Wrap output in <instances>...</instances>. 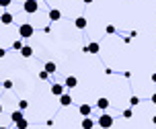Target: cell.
I'll return each instance as SVG.
<instances>
[{
    "label": "cell",
    "instance_id": "cell-1",
    "mask_svg": "<svg viewBox=\"0 0 156 129\" xmlns=\"http://www.w3.org/2000/svg\"><path fill=\"white\" fill-rule=\"evenodd\" d=\"M33 33H35V29H33V25H29V23H25V25L19 27V35H21L23 39H29Z\"/></svg>",
    "mask_w": 156,
    "mask_h": 129
},
{
    "label": "cell",
    "instance_id": "cell-2",
    "mask_svg": "<svg viewBox=\"0 0 156 129\" xmlns=\"http://www.w3.org/2000/svg\"><path fill=\"white\" fill-rule=\"evenodd\" d=\"M99 127H103V129H109V127H113V117H111V115H101V117H99Z\"/></svg>",
    "mask_w": 156,
    "mask_h": 129
},
{
    "label": "cell",
    "instance_id": "cell-3",
    "mask_svg": "<svg viewBox=\"0 0 156 129\" xmlns=\"http://www.w3.org/2000/svg\"><path fill=\"white\" fill-rule=\"evenodd\" d=\"M37 0H25V4H23V10L25 12H29V15H33V12H37Z\"/></svg>",
    "mask_w": 156,
    "mask_h": 129
},
{
    "label": "cell",
    "instance_id": "cell-4",
    "mask_svg": "<svg viewBox=\"0 0 156 129\" xmlns=\"http://www.w3.org/2000/svg\"><path fill=\"white\" fill-rule=\"evenodd\" d=\"M64 86H66V88H76L78 86V78L76 76H68L66 82H64Z\"/></svg>",
    "mask_w": 156,
    "mask_h": 129
},
{
    "label": "cell",
    "instance_id": "cell-5",
    "mask_svg": "<svg viewBox=\"0 0 156 129\" xmlns=\"http://www.w3.org/2000/svg\"><path fill=\"white\" fill-rule=\"evenodd\" d=\"M78 113L82 115V117H90V113H93V106H90V105H80Z\"/></svg>",
    "mask_w": 156,
    "mask_h": 129
},
{
    "label": "cell",
    "instance_id": "cell-6",
    "mask_svg": "<svg viewBox=\"0 0 156 129\" xmlns=\"http://www.w3.org/2000/svg\"><path fill=\"white\" fill-rule=\"evenodd\" d=\"M99 49H101V45H99L97 41H93L90 45H86V47H84V51H86V53H99Z\"/></svg>",
    "mask_w": 156,
    "mask_h": 129
},
{
    "label": "cell",
    "instance_id": "cell-7",
    "mask_svg": "<svg viewBox=\"0 0 156 129\" xmlns=\"http://www.w3.org/2000/svg\"><path fill=\"white\" fill-rule=\"evenodd\" d=\"M60 19H62V10L51 8V10H49V21H60Z\"/></svg>",
    "mask_w": 156,
    "mask_h": 129
},
{
    "label": "cell",
    "instance_id": "cell-8",
    "mask_svg": "<svg viewBox=\"0 0 156 129\" xmlns=\"http://www.w3.org/2000/svg\"><path fill=\"white\" fill-rule=\"evenodd\" d=\"M60 105H62V106H70V105H72V96L64 92L62 96H60Z\"/></svg>",
    "mask_w": 156,
    "mask_h": 129
},
{
    "label": "cell",
    "instance_id": "cell-9",
    "mask_svg": "<svg viewBox=\"0 0 156 129\" xmlns=\"http://www.w3.org/2000/svg\"><path fill=\"white\" fill-rule=\"evenodd\" d=\"M64 88H66V86H62V84H54V86H51V94L62 96V94H64Z\"/></svg>",
    "mask_w": 156,
    "mask_h": 129
},
{
    "label": "cell",
    "instance_id": "cell-10",
    "mask_svg": "<svg viewBox=\"0 0 156 129\" xmlns=\"http://www.w3.org/2000/svg\"><path fill=\"white\" fill-rule=\"evenodd\" d=\"M21 119H25V117H23V111H21V109H19V111H12V113H10V121L19 123Z\"/></svg>",
    "mask_w": 156,
    "mask_h": 129
},
{
    "label": "cell",
    "instance_id": "cell-11",
    "mask_svg": "<svg viewBox=\"0 0 156 129\" xmlns=\"http://www.w3.org/2000/svg\"><path fill=\"white\" fill-rule=\"evenodd\" d=\"M0 23L2 25H12V15H10V12H4V15L0 16Z\"/></svg>",
    "mask_w": 156,
    "mask_h": 129
},
{
    "label": "cell",
    "instance_id": "cell-12",
    "mask_svg": "<svg viewBox=\"0 0 156 129\" xmlns=\"http://www.w3.org/2000/svg\"><path fill=\"white\" fill-rule=\"evenodd\" d=\"M93 127H94V121L90 117H84L82 119V129H93Z\"/></svg>",
    "mask_w": 156,
    "mask_h": 129
},
{
    "label": "cell",
    "instance_id": "cell-13",
    "mask_svg": "<svg viewBox=\"0 0 156 129\" xmlns=\"http://www.w3.org/2000/svg\"><path fill=\"white\" fill-rule=\"evenodd\" d=\"M97 106H99L101 111L109 109V99H99V100H97Z\"/></svg>",
    "mask_w": 156,
    "mask_h": 129
},
{
    "label": "cell",
    "instance_id": "cell-14",
    "mask_svg": "<svg viewBox=\"0 0 156 129\" xmlns=\"http://www.w3.org/2000/svg\"><path fill=\"white\" fill-rule=\"evenodd\" d=\"M43 70H45L47 74H54L55 70H58V66H55L54 61H47V64H45V68H43Z\"/></svg>",
    "mask_w": 156,
    "mask_h": 129
},
{
    "label": "cell",
    "instance_id": "cell-15",
    "mask_svg": "<svg viewBox=\"0 0 156 129\" xmlns=\"http://www.w3.org/2000/svg\"><path fill=\"white\" fill-rule=\"evenodd\" d=\"M21 55H23V58H31L33 55V49L29 45H23V49H21Z\"/></svg>",
    "mask_w": 156,
    "mask_h": 129
},
{
    "label": "cell",
    "instance_id": "cell-16",
    "mask_svg": "<svg viewBox=\"0 0 156 129\" xmlns=\"http://www.w3.org/2000/svg\"><path fill=\"white\" fill-rule=\"evenodd\" d=\"M74 25H76L78 29H84V27H86V19H84V16H78L76 21H74Z\"/></svg>",
    "mask_w": 156,
    "mask_h": 129
},
{
    "label": "cell",
    "instance_id": "cell-17",
    "mask_svg": "<svg viewBox=\"0 0 156 129\" xmlns=\"http://www.w3.org/2000/svg\"><path fill=\"white\" fill-rule=\"evenodd\" d=\"M29 127V121H27V119H21V121L16 123V129H27Z\"/></svg>",
    "mask_w": 156,
    "mask_h": 129
},
{
    "label": "cell",
    "instance_id": "cell-18",
    "mask_svg": "<svg viewBox=\"0 0 156 129\" xmlns=\"http://www.w3.org/2000/svg\"><path fill=\"white\" fill-rule=\"evenodd\" d=\"M19 109H21V111L29 109V103H27V100H19Z\"/></svg>",
    "mask_w": 156,
    "mask_h": 129
},
{
    "label": "cell",
    "instance_id": "cell-19",
    "mask_svg": "<svg viewBox=\"0 0 156 129\" xmlns=\"http://www.w3.org/2000/svg\"><path fill=\"white\" fill-rule=\"evenodd\" d=\"M129 105H132V106L140 105V99H138V96H132V99H129Z\"/></svg>",
    "mask_w": 156,
    "mask_h": 129
},
{
    "label": "cell",
    "instance_id": "cell-20",
    "mask_svg": "<svg viewBox=\"0 0 156 129\" xmlns=\"http://www.w3.org/2000/svg\"><path fill=\"white\" fill-rule=\"evenodd\" d=\"M10 4H12V0H0V6H2V8L10 6Z\"/></svg>",
    "mask_w": 156,
    "mask_h": 129
},
{
    "label": "cell",
    "instance_id": "cell-21",
    "mask_svg": "<svg viewBox=\"0 0 156 129\" xmlns=\"http://www.w3.org/2000/svg\"><path fill=\"white\" fill-rule=\"evenodd\" d=\"M132 109H125V111H123V117H125V119H132Z\"/></svg>",
    "mask_w": 156,
    "mask_h": 129
},
{
    "label": "cell",
    "instance_id": "cell-22",
    "mask_svg": "<svg viewBox=\"0 0 156 129\" xmlns=\"http://www.w3.org/2000/svg\"><path fill=\"white\" fill-rule=\"evenodd\" d=\"M2 86H4L6 90H10V88H12V80H4V84H2Z\"/></svg>",
    "mask_w": 156,
    "mask_h": 129
},
{
    "label": "cell",
    "instance_id": "cell-23",
    "mask_svg": "<svg viewBox=\"0 0 156 129\" xmlns=\"http://www.w3.org/2000/svg\"><path fill=\"white\" fill-rule=\"evenodd\" d=\"M47 76H49V74H47L45 70H43V72H39V78H41V80H47Z\"/></svg>",
    "mask_w": 156,
    "mask_h": 129
},
{
    "label": "cell",
    "instance_id": "cell-24",
    "mask_svg": "<svg viewBox=\"0 0 156 129\" xmlns=\"http://www.w3.org/2000/svg\"><path fill=\"white\" fill-rule=\"evenodd\" d=\"M12 47H15V49H23V43H21V41H15Z\"/></svg>",
    "mask_w": 156,
    "mask_h": 129
},
{
    "label": "cell",
    "instance_id": "cell-25",
    "mask_svg": "<svg viewBox=\"0 0 156 129\" xmlns=\"http://www.w3.org/2000/svg\"><path fill=\"white\" fill-rule=\"evenodd\" d=\"M105 31L111 35V33H115V27H113V25H107V29H105Z\"/></svg>",
    "mask_w": 156,
    "mask_h": 129
},
{
    "label": "cell",
    "instance_id": "cell-26",
    "mask_svg": "<svg viewBox=\"0 0 156 129\" xmlns=\"http://www.w3.org/2000/svg\"><path fill=\"white\" fill-rule=\"evenodd\" d=\"M150 100H152V105H156V92L152 94V99H150Z\"/></svg>",
    "mask_w": 156,
    "mask_h": 129
},
{
    "label": "cell",
    "instance_id": "cell-27",
    "mask_svg": "<svg viewBox=\"0 0 156 129\" xmlns=\"http://www.w3.org/2000/svg\"><path fill=\"white\" fill-rule=\"evenodd\" d=\"M4 55H6V51H4V49H0V58H4Z\"/></svg>",
    "mask_w": 156,
    "mask_h": 129
},
{
    "label": "cell",
    "instance_id": "cell-28",
    "mask_svg": "<svg viewBox=\"0 0 156 129\" xmlns=\"http://www.w3.org/2000/svg\"><path fill=\"white\" fill-rule=\"evenodd\" d=\"M82 2H84V4H90V2H94V0H82Z\"/></svg>",
    "mask_w": 156,
    "mask_h": 129
},
{
    "label": "cell",
    "instance_id": "cell-29",
    "mask_svg": "<svg viewBox=\"0 0 156 129\" xmlns=\"http://www.w3.org/2000/svg\"><path fill=\"white\" fill-rule=\"evenodd\" d=\"M152 82H154V84H156V74H152Z\"/></svg>",
    "mask_w": 156,
    "mask_h": 129
},
{
    "label": "cell",
    "instance_id": "cell-30",
    "mask_svg": "<svg viewBox=\"0 0 156 129\" xmlns=\"http://www.w3.org/2000/svg\"><path fill=\"white\" fill-rule=\"evenodd\" d=\"M152 123H154V125H156V115H154V117H152Z\"/></svg>",
    "mask_w": 156,
    "mask_h": 129
},
{
    "label": "cell",
    "instance_id": "cell-31",
    "mask_svg": "<svg viewBox=\"0 0 156 129\" xmlns=\"http://www.w3.org/2000/svg\"><path fill=\"white\" fill-rule=\"evenodd\" d=\"M0 113H2V105H0Z\"/></svg>",
    "mask_w": 156,
    "mask_h": 129
},
{
    "label": "cell",
    "instance_id": "cell-32",
    "mask_svg": "<svg viewBox=\"0 0 156 129\" xmlns=\"http://www.w3.org/2000/svg\"><path fill=\"white\" fill-rule=\"evenodd\" d=\"M0 129H8V127H0Z\"/></svg>",
    "mask_w": 156,
    "mask_h": 129
}]
</instances>
